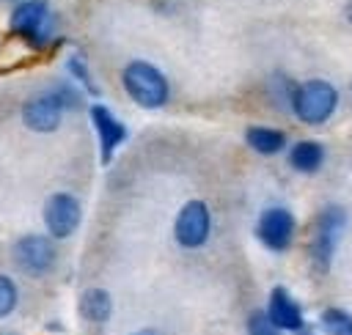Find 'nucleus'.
<instances>
[{
	"mask_svg": "<svg viewBox=\"0 0 352 335\" xmlns=\"http://www.w3.org/2000/svg\"><path fill=\"white\" fill-rule=\"evenodd\" d=\"M8 33L28 49L44 52L60 38V16L50 0H14L8 11Z\"/></svg>",
	"mask_w": 352,
	"mask_h": 335,
	"instance_id": "nucleus-1",
	"label": "nucleus"
},
{
	"mask_svg": "<svg viewBox=\"0 0 352 335\" xmlns=\"http://www.w3.org/2000/svg\"><path fill=\"white\" fill-rule=\"evenodd\" d=\"M121 88L124 93L143 110H160L170 99V82L160 66L151 60L135 58L121 69Z\"/></svg>",
	"mask_w": 352,
	"mask_h": 335,
	"instance_id": "nucleus-2",
	"label": "nucleus"
},
{
	"mask_svg": "<svg viewBox=\"0 0 352 335\" xmlns=\"http://www.w3.org/2000/svg\"><path fill=\"white\" fill-rule=\"evenodd\" d=\"M289 107L297 115V121L316 126V124H324L336 113V107H338V91L327 80H305V82H300V85L292 88Z\"/></svg>",
	"mask_w": 352,
	"mask_h": 335,
	"instance_id": "nucleus-3",
	"label": "nucleus"
},
{
	"mask_svg": "<svg viewBox=\"0 0 352 335\" xmlns=\"http://www.w3.org/2000/svg\"><path fill=\"white\" fill-rule=\"evenodd\" d=\"M11 261L19 272L30 277H44L58 261L55 239L41 233H25L11 244Z\"/></svg>",
	"mask_w": 352,
	"mask_h": 335,
	"instance_id": "nucleus-4",
	"label": "nucleus"
},
{
	"mask_svg": "<svg viewBox=\"0 0 352 335\" xmlns=\"http://www.w3.org/2000/svg\"><path fill=\"white\" fill-rule=\"evenodd\" d=\"M63 115H66V107H63V102L58 99V93L50 85L36 91V93H30L22 102V110H19V118L25 124V129H30L36 135L58 132L60 124H63Z\"/></svg>",
	"mask_w": 352,
	"mask_h": 335,
	"instance_id": "nucleus-5",
	"label": "nucleus"
},
{
	"mask_svg": "<svg viewBox=\"0 0 352 335\" xmlns=\"http://www.w3.org/2000/svg\"><path fill=\"white\" fill-rule=\"evenodd\" d=\"M41 217H44L47 236H52L55 242H60V239H69L80 228V222H82V206H80V200L72 192H52L44 200Z\"/></svg>",
	"mask_w": 352,
	"mask_h": 335,
	"instance_id": "nucleus-6",
	"label": "nucleus"
},
{
	"mask_svg": "<svg viewBox=\"0 0 352 335\" xmlns=\"http://www.w3.org/2000/svg\"><path fill=\"white\" fill-rule=\"evenodd\" d=\"M88 118H91V126H94L96 140H99V159H102V165H110L118 146L126 140L129 132H126L124 121L102 102H94L88 107Z\"/></svg>",
	"mask_w": 352,
	"mask_h": 335,
	"instance_id": "nucleus-7",
	"label": "nucleus"
},
{
	"mask_svg": "<svg viewBox=\"0 0 352 335\" xmlns=\"http://www.w3.org/2000/svg\"><path fill=\"white\" fill-rule=\"evenodd\" d=\"M346 228V211L341 206H324L319 211V220H316V236H314V261L319 269H327L330 261H333V253H336V244L341 239Z\"/></svg>",
	"mask_w": 352,
	"mask_h": 335,
	"instance_id": "nucleus-8",
	"label": "nucleus"
},
{
	"mask_svg": "<svg viewBox=\"0 0 352 335\" xmlns=\"http://www.w3.org/2000/svg\"><path fill=\"white\" fill-rule=\"evenodd\" d=\"M212 231V214L204 200H187L173 222V236L182 247H201L206 244Z\"/></svg>",
	"mask_w": 352,
	"mask_h": 335,
	"instance_id": "nucleus-9",
	"label": "nucleus"
},
{
	"mask_svg": "<svg viewBox=\"0 0 352 335\" xmlns=\"http://www.w3.org/2000/svg\"><path fill=\"white\" fill-rule=\"evenodd\" d=\"M256 236L270 250H286L294 239V214L283 206L264 209L258 217V225H256Z\"/></svg>",
	"mask_w": 352,
	"mask_h": 335,
	"instance_id": "nucleus-10",
	"label": "nucleus"
},
{
	"mask_svg": "<svg viewBox=\"0 0 352 335\" xmlns=\"http://www.w3.org/2000/svg\"><path fill=\"white\" fill-rule=\"evenodd\" d=\"M267 316H270V321L278 330H286V332H300L305 327L302 313H300V305H297V299L286 288H272Z\"/></svg>",
	"mask_w": 352,
	"mask_h": 335,
	"instance_id": "nucleus-11",
	"label": "nucleus"
},
{
	"mask_svg": "<svg viewBox=\"0 0 352 335\" xmlns=\"http://www.w3.org/2000/svg\"><path fill=\"white\" fill-rule=\"evenodd\" d=\"M289 165L300 173H316L324 165V146L316 140H300L289 148Z\"/></svg>",
	"mask_w": 352,
	"mask_h": 335,
	"instance_id": "nucleus-12",
	"label": "nucleus"
},
{
	"mask_svg": "<svg viewBox=\"0 0 352 335\" xmlns=\"http://www.w3.org/2000/svg\"><path fill=\"white\" fill-rule=\"evenodd\" d=\"M113 313V299L104 288H85L80 294V316L91 324H104Z\"/></svg>",
	"mask_w": 352,
	"mask_h": 335,
	"instance_id": "nucleus-13",
	"label": "nucleus"
},
{
	"mask_svg": "<svg viewBox=\"0 0 352 335\" xmlns=\"http://www.w3.org/2000/svg\"><path fill=\"white\" fill-rule=\"evenodd\" d=\"M245 140L256 154H264V157L280 154L286 148V135L275 126H248Z\"/></svg>",
	"mask_w": 352,
	"mask_h": 335,
	"instance_id": "nucleus-14",
	"label": "nucleus"
},
{
	"mask_svg": "<svg viewBox=\"0 0 352 335\" xmlns=\"http://www.w3.org/2000/svg\"><path fill=\"white\" fill-rule=\"evenodd\" d=\"M66 74H69V80H72L74 85H80L82 93L99 96V85H96V80H94V74H91V66H88V60H85L82 52L74 49V52L66 55Z\"/></svg>",
	"mask_w": 352,
	"mask_h": 335,
	"instance_id": "nucleus-15",
	"label": "nucleus"
},
{
	"mask_svg": "<svg viewBox=\"0 0 352 335\" xmlns=\"http://www.w3.org/2000/svg\"><path fill=\"white\" fill-rule=\"evenodd\" d=\"M19 305V286L11 275L0 272V321L8 319Z\"/></svg>",
	"mask_w": 352,
	"mask_h": 335,
	"instance_id": "nucleus-16",
	"label": "nucleus"
},
{
	"mask_svg": "<svg viewBox=\"0 0 352 335\" xmlns=\"http://www.w3.org/2000/svg\"><path fill=\"white\" fill-rule=\"evenodd\" d=\"M322 327L327 335H352V316L338 308H327L322 310Z\"/></svg>",
	"mask_w": 352,
	"mask_h": 335,
	"instance_id": "nucleus-17",
	"label": "nucleus"
},
{
	"mask_svg": "<svg viewBox=\"0 0 352 335\" xmlns=\"http://www.w3.org/2000/svg\"><path fill=\"white\" fill-rule=\"evenodd\" d=\"M50 88L58 93V99L63 102V107H66V113L69 110H80L82 107V91H80V85H74L72 80H52L50 82Z\"/></svg>",
	"mask_w": 352,
	"mask_h": 335,
	"instance_id": "nucleus-18",
	"label": "nucleus"
},
{
	"mask_svg": "<svg viewBox=\"0 0 352 335\" xmlns=\"http://www.w3.org/2000/svg\"><path fill=\"white\" fill-rule=\"evenodd\" d=\"M248 335H280V330L270 321V316L264 310H256L248 319Z\"/></svg>",
	"mask_w": 352,
	"mask_h": 335,
	"instance_id": "nucleus-19",
	"label": "nucleus"
},
{
	"mask_svg": "<svg viewBox=\"0 0 352 335\" xmlns=\"http://www.w3.org/2000/svg\"><path fill=\"white\" fill-rule=\"evenodd\" d=\"M344 16H346V22H349V25H352V0H349V3H346V8H344Z\"/></svg>",
	"mask_w": 352,
	"mask_h": 335,
	"instance_id": "nucleus-20",
	"label": "nucleus"
},
{
	"mask_svg": "<svg viewBox=\"0 0 352 335\" xmlns=\"http://www.w3.org/2000/svg\"><path fill=\"white\" fill-rule=\"evenodd\" d=\"M135 335H157L154 330H140V332H135Z\"/></svg>",
	"mask_w": 352,
	"mask_h": 335,
	"instance_id": "nucleus-21",
	"label": "nucleus"
},
{
	"mask_svg": "<svg viewBox=\"0 0 352 335\" xmlns=\"http://www.w3.org/2000/svg\"><path fill=\"white\" fill-rule=\"evenodd\" d=\"M11 3H14V0H11Z\"/></svg>",
	"mask_w": 352,
	"mask_h": 335,
	"instance_id": "nucleus-22",
	"label": "nucleus"
}]
</instances>
